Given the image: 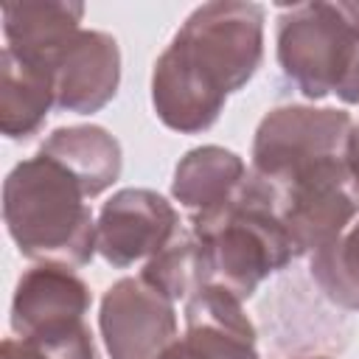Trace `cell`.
I'll return each mask as SVG.
<instances>
[{
	"label": "cell",
	"mask_w": 359,
	"mask_h": 359,
	"mask_svg": "<svg viewBox=\"0 0 359 359\" xmlns=\"http://www.w3.org/2000/svg\"><path fill=\"white\" fill-rule=\"evenodd\" d=\"M266 188L275 196L278 216L297 255H311L314 250L339 238L359 216V182L348 165V157L314 163Z\"/></svg>",
	"instance_id": "5"
},
{
	"label": "cell",
	"mask_w": 359,
	"mask_h": 359,
	"mask_svg": "<svg viewBox=\"0 0 359 359\" xmlns=\"http://www.w3.org/2000/svg\"><path fill=\"white\" fill-rule=\"evenodd\" d=\"M275 22V59L283 79L311 101L337 95L359 107V3H297L280 8Z\"/></svg>",
	"instance_id": "4"
},
{
	"label": "cell",
	"mask_w": 359,
	"mask_h": 359,
	"mask_svg": "<svg viewBox=\"0 0 359 359\" xmlns=\"http://www.w3.org/2000/svg\"><path fill=\"white\" fill-rule=\"evenodd\" d=\"M56 109L93 115L104 109L121 84V48L107 31L81 28L50 62Z\"/></svg>",
	"instance_id": "10"
},
{
	"label": "cell",
	"mask_w": 359,
	"mask_h": 359,
	"mask_svg": "<svg viewBox=\"0 0 359 359\" xmlns=\"http://www.w3.org/2000/svg\"><path fill=\"white\" fill-rule=\"evenodd\" d=\"M244 160L224 146H196L174 165L171 196L194 213L224 205L247 180Z\"/></svg>",
	"instance_id": "15"
},
{
	"label": "cell",
	"mask_w": 359,
	"mask_h": 359,
	"mask_svg": "<svg viewBox=\"0 0 359 359\" xmlns=\"http://www.w3.org/2000/svg\"><path fill=\"white\" fill-rule=\"evenodd\" d=\"M154 359H210L205 351H199L188 337H177L168 348H163Z\"/></svg>",
	"instance_id": "19"
},
{
	"label": "cell",
	"mask_w": 359,
	"mask_h": 359,
	"mask_svg": "<svg viewBox=\"0 0 359 359\" xmlns=\"http://www.w3.org/2000/svg\"><path fill=\"white\" fill-rule=\"evenodd\" d=\"M140 278L157 289L160 294H165L171 303H185L199 286H202V266H199V244L196 238L188 236H177L171 244H165L157 255H151L143 269Z\"/></svg>",
	"instance_id": "17"
},
{
	"label": "cell",
	"mask_w": 359,
	"mask_h": 359,
	"mask_svg": "<svg viewBox=\"0 0 359 359\" xmlns=\"http://www.w3.org/2000/svg\"><path fill=\"white\" fill-rule=\"evenodd\" d=\"M3 359H48V353L28 339L8 337L3 339Z\"/></svg>",
	"instance_id": "18"
},
{
	"label": "cell",
	"mask_w": 359,
	"mask_h": 359,
	"mask_svg": "<svg viewBox=\"0 0 359 359\" xmlns=\"http://www.w3.org/2000/svg\"><path fill=\"white\" fill-rule=\"evenodd\" d=\"M90 289L70 269L59 264H36L22 272L11 297V331L20 339L50 342L87 328Z\"/></svg>",
	"instance_id": "9"
},
{
	"label": "cell",
	"mask_w": 359,
	"mask_h": 359,
	"mask_svg": "<svg viewBox=\"0 0 359 359\" xmlns=\"http://www.w3.org/2000/svg\"><path fill=\"white\" fill-rule=\"evenodd\" d=\"M81 17H84V6L73 0L6 3L3 6L6 48L50 70V62L81 31Z\"/></svg>",
	"instance_id": "12"
},
{
	"label": "cell",
	"mask_w": 359,
	"mask_h": 359,
	"mask_svg": "<svg viewBox=\"0 0 359 359\" xmlns=\"http://www.w3.org/2000/svg\"><path fill=\"white\" fill-rule=\"evenodd\" d=\"M177 303L151 289L140 275L115 280L98 311L109 359H154L177 339Z\"/></svg>",
	"instance_id": "7"
},
{
	"label": "cell",
	"mask_w": 359,
	"mask_h": 359,
	"mask_svg": "<svg viewBox=\"0 0 359 359\" xmlns=\"http://www.w3.org/2000/svg\"><path fill=\"white\" fill-rule=\"evenodd\" d=\"M300 359H328V356H300Z\"/></svg>",
	"instance_id": "22"
},
{
	"label": "cell",
	"mask_w": 359,
	"mask_h": 359,
	"mask_svg": "<svg viewBox=\"0 0 359 359\" xmlns=\"http://www.w3.org/2000/svg\"><path fill=\"white\" fill-rule=\"evenodd\" d=\"M261 3L213 0L196 6L151 70V107L180 135L210 129L227 95L247 87L264 62Z\"/></svg>",
	"instance_id": "1"
},
{
	"label": "cell",
	"mask_w": 359,
	"mask_h": 359,
	"mask_svg": "<svg viewBox=\"0 0 359 359\" xmlns=\"http://www.w3.org/2000/svg\"><path fill=\"white\" fill-rule=\"evenodd\" d=\"M191 236L199 244L202 283H216L238 300H250L269 275L297 258L272 191L252 174L224 205L194 213Z\"/></svg>",
	"instance_id": "3"
},
{
	"label": "cell",
	"mask_w": 359,
	"mask_h": 359,
	"mask_svg": "<svg viewBox=\"0 0 359 359\" xmlns=\"http://www.w3.org/2000/svg\"><path fill=\"white\" fill-rule=\"evenodd\" d=\"M81 182L36 151L3 182V222L20 255L39 264L84 266L98 252L95 219Z\"/></svg>",
	"instance_id": "2"
},
{
	"label": "cell",
	"mask_w": 359,
	"mask_h": 359,
	"mask_svg": "<svg viewBox=\"0 0 359 359\" xmlns=\"http://www.w3.org/2000/svg\"><path fill=\"white\" fill-rule=\"evenodd\" d=\"M244 300L233 292L202 283L182 306L185 334L210 359H261L255 348V325L244 314Z\"/></svg>",
	"instance_id": "11"
},
{
	"label": "cell",
	"mask_w": 359,
	"mask_h": 359,
	"mask_svg": "<svg viewBox=\"0 0 359 359\" xmlns=\"http://www.w3.org/2000/svg\"><path fill=\"white\" fill-rule=\"evenodd\" d=\"M39 151L65 165L81 182L90 199L112 188L123 168V151L118 137L98 123L59 126L45 137Z\"/></svg>",
	"instance_id": "13"
},
{
	"label": "cell",
	"mask_w": 359,
	"mask_h": 359,
	"mask_svg": "<svg viewBox=\"0 0 359 359\" xmlns=\"http://www.w3.org/2000/svg\"><path fill=\"white\" fill-rule=\"evenodd\" d=\"M177 227L180 216L163 194L149 188H121L101 205L95 222L98 255L109 266L126 269L171 244Z\"/></svg>",
	"instance_id": "8"
},
{
	"label": "cell",
	"mask_w": 359,
	"mask_h": 359,
	"mask_svg": "<svg viewBox=\"0 0 359 359\" xmlns=\"http://www.w3.org/2000/svg\"><path fill=\"white\" fill-rule=\"evenodd\" d=\"M353 118L334 107L283 104L269 109L252 137V168L261 182L278 185L292 174L348 154Z\"/></svg>",
	"instance_id": "6"
},
{
	"label": "cell",
	"mask_w": 359,
	"mask_h": 359,
	"mask_svg": "<svg viewBox=\"0 0 359 359\" xmlns=\"http://www.w3.org/2000/svg\"><path fill=\"white\" fill-rule=\"evenodd\" d=\"M56 107L53 76L45 65L3 48L0 56V132L8 140L36 135Z\"/></svg>",
	"instance_id": "14"
},
{
	"label": "cell",
	"mask_w": 359,
	"mask_h": 359,
	"mask_svg": "<svg viewBox=\"0 0 359 359\" xmlns=\"http://www.w3.org/2000/svg\"><path fill=\"white\" fill-rule=\"evenodd\" d=\"M348 236H351V238H353V241L359 244V222H353V224L348 227Z\"/></svg>",
	"instance_id": "21"
},
{
	"label": "cell",
	"mask_w": 359,
	"mask_h": 359,
	"mask_svg": "<svg viewBox=\"0 0 359 359\" xmlns=\"http://www.w3.org/2000/svg\"><path fill=\"white\" fill-rule=\"evenodd\" d=\"M348 165H351V171H353V177H356V182H359V121L353 123V129H351V137H348Z\"/></svg>",
	"instance_id": "20"
},
{
	"label": "cell",
	"mask_w": 359,
	"mask_h": 359,
	"mask_svg": "<svg viewBox=\"0 0 359 359\" xmlns=\"http://www.w3.org/2000/svg\"><path fill=\"white\" fill-rule=\"evenodd\" d=\"M309 272L328 303L359 314V244L348 230L309 255Z\"/></svg>",
	"instance_id": "16"
}]
</instances>
